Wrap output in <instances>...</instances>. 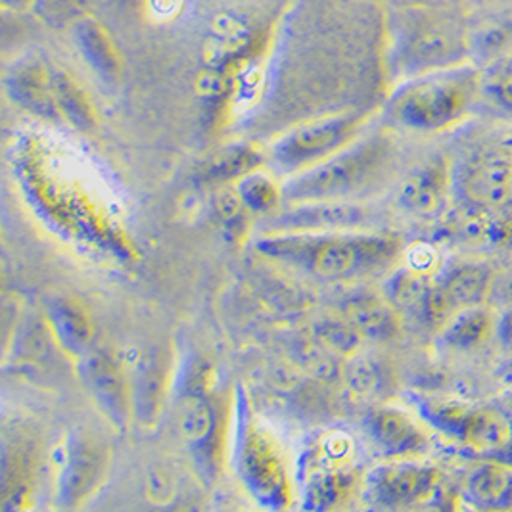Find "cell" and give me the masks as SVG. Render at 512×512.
Segmentation results:
<instances>
[{
	"label": "cell",
	"mask_w": 512,
	"mask_h": 512,
	"mask_svg": "<svg viewBox=\"0 0 512 512\" xmlns=\"http://www.w3.org/2000/svg\"><path fill=\"white\" fill-rule=\"evenodd\" d=\"M254 246L269 261L325 282H359L390 275L407 250L399 234L363 229L263 233Z\"/></svg>",
	"instance_id": "obj_1"
},
{
	"label": "cell",
	"mask_w": 512,
	"mask_h": 512,
	"mask_svg": "<svg viewBox=\"0 0 512 512\" xmlns=\"http://www.w3.org/2000/svg\"><path fill=\"white\" fill-rule=\"evenodd\" d=\"M399 173V146L390 133L353 140L323 163L286 179L282 202H351L359 204L390 187Z\"/></svg>",
	"instance_id": "obj_2"
},
{
	"label": "cell",
	"mask_w": 512,
	"mask_h": 512,
	"mask_svg": "<svg viewBox=\"0 0 512 512\" xmlns=\"http://www.w3.org/2000/svg\"><path fill=\"white\" fill-rule=\"evenodd\" d=\"M482 89L484 70L474 64L417 75L399 81L386 100L384 119L407 133H445L465 123L480 106Z\"/></svg>",
	"instance_id": "obj_3"
},
{
	"label": "cell",
	"mask_w": 512,
	"mask_h": 512,
	"mask_svg": "<svg viewBox=\"0 0 512 512\" xmlns=\"http://www.w3.org/2000/svg\"><path fill=\"white\" fill-rule=\"evenodd\" d=\"M465 64H472L470 29L459 16L413 8L397 18L388 48V71L394 79L405 81Z\"/></svg>",
	"instance_id": "obj_4"
},
{
	"label": "cell",
	"mask_w": 512,
	"mask_h": 512,
	"mask_svg": "<svg viewBox=\"0 0 512 512\" xmlns=\"http://www.w3.org/2000/svg\"><path fill=\"white\" fill-rule=\"evenodd\" d=\"M420 417L480 461L512 459V415L493 405H468L442 397H413Z\"/></svg>",
	"instance_id": "obj_5"
},
{
	"label": "cell",
	"mask_w": 512,
	"mask_h": 512,
	"mask_svg": "<svg viewBox=\"0 0 512 512\" xmlns=\"http://www.w3.org/2000/svg\"><path fill=\"white\" fill-rule=\"evenodd\" d=\"M234 470L259 507L282 511L290 505L292 486L279 445L257 424L246 397H238L234 424Z\"/></svg>",
	"instance_id": "obj_6"
},
{
	"label": "cell",
	"mask_w": 512,
	"mask_h": 512,
	"mask_svg": "<svg viewBox=\"0 0 512 512\" xmlns=\"http://www.w3.org/2000/svg\"><path fill=\"white\" fill-rule=\"evenodd\" d=\"M365 123L367 116L357 112L311 119L275 140L267 150V163L280 177H296L359 139Z\"/></svg>",
	"instance_id": "obj_7"
},
{
	"label": "cell",
	"mask_w": 512,
	"mask_h": 512,
	"mask_svg": "<svg viewBox=\"0 0 512 512\" xmlns=\"http://www.w3.org/2000/svg\"><path fill=\"white\" fill-rule=\"evenodd\" d=\"M453 200L482 215L512 206V150L478 148L453 162Z\"/></svg>",
	"instance_id": "obj_8"
},
{
	"label": "cell",
	"mask_w": 512,
	"mask_h": 512,
	"mask_svg": "<svg viewBox=\"0 0 512 512\" xmlns=\"http://www.w3.org/2000/svg\"><path fill=\"white\" fill-rule=\"evenodd\" d=\"M442 470L420 459H392L363 480V497L374 509H411L430 503L442 489Z\"/></svg>",
	"instance_id": "obj_9"
},
{
	"label": "cell",
	"mask_w": 512,
	"mask_h": 512,
	"mask_svg": "<svg viewBox=\"0 0 512 512\" xmlns=\"http://www.w3.org/2000/svg\"><path fill=\"white\" fill-rule=\"evenodd\" d=\"M110 470V447L89 432H75L58 449L56 501L77 509L104 484Z\"/></svg>",
	"instance_id": "obj_10"
},
{
	"label": "cell",
	"mask_w": 512,
	"mask_h": 512,
	"mask_svg": "<svg viewBox=\"0 0 512 512\" xmlns=\"http://www.w3.org/2000/svg\"><path fill=\"white\" fill-rule=\"evenodd\" d=\"M493 286L495 275L484 263L461 261L442 267L420 305V317L426 325L440 332L457 313L488 302Z\"/></svg>",
	"instance_id": "obj_11"
},
{
	"label": "cell",
	"mask_w": 512,
	"mask_h": 512,
	"mask_svg": "<svg viewBox=\"0 0 512 512\" xmlns=\"http://www.w3.org/2000/svg\"><path fill=\"white\" fill-rule=\"evenodd\" d=\"M177 424L196 465L217 476L225 453L227 413L219 397L206 392L187 394L179 405Z\"/></svg>",
	"instance_id": "obj_12"
},
{
	"label": "cell",
	"mask_w": 512,
	"mask_h": 512,
	"mask_svg": "<svg viewBox=\"0 0 512 512\" xmlns=\"http://www.w3.org/2000/svg\"><path fill=\"white\" fill-rule=\"evenodd\" d=\"M79 363V376L89 396L96 403L98 411L110 420V424L125 432L135 419L131 376L110 351L91 350L85 353Z\"/></svg>",
	"instance_id": "obj_13"
},
{
	"label": "cell",
	"mask_w": 512,
	"mask_h": 512,
	"mask_svg": "<svg viewBox=\"0 0 512 512\" xmlns=\"http://www.w3.org/2000/svg\"><path fill=\"white\" fill-rule=\"evenodd\" d=\"M365 432L384 461L420 459L432 445L419 420L394 405L373 409L365 417Z\"/></svg>",
	"instance_id": "obj_14"
},
{
	"label": "cell",
	"mask_w": 512,
	"mask_h": 512,
	"mask_svg": "<svg viewBox=\"0 0 512 512\" xmlns=\"http://www.w3.org/2000/svg\"><path fill=\"white\" fill-rule=\"evenodd\" d=\"M365 211L351 202H303L292 204L267 219L263 233H319L353 231L365 227Z\"/></svg>",
	"instance_id": "obj_15"
},
{
	"label": "cell",
	"mask_w": 512,
	"mask_h": 512,
	"mask_svg": "<svg viewBox=\"0 0 512 512\" xmlns=\"http://www.w3.org/2000/svg\"><path fill=\"white\" fill-rule=\"evenodd\" d=\"M54 71L41 56L27 54L6 71L4 89L27 114L45 121H62L54 94Z\"/></svg>",
	"instance_id": "obj_16"
},
{
	"label": "cell",
	"mask_w": 512,
	"mask_h": 512,
	"mask_svg": "<svg viewBox=\"0 0 512 512\" xmlns=\"http://www.w3.org/2000/svg\"><path fill=\"white\" fill-rule=\"evenodd\" d=\"M453 200V162L432 158L409 171L397 188L396 204L417 217H434Z\"/></svg>",
	"instance_id": "obj_17"
},
{
	"label": "cell",
	"mask_w": 512,
	"mask_h": 512,
	"mask_svg": "<svg viewBox=\"0 0 512 512\" xmlns=\"http://www.w3.org/2000/svg\"><path fill=\"white\" fill-rule=\"evenodd\" d=\"M45 323L52 340L73 359L93 350V317L81 300L73 296L50 298L45 303Z\"/></svg>",
	"instance_id": "obj_18"
},
{
	"label": "cell",
	"mask_w": 512,
	"mask_h": 512,
	"mask_svg": "<svg viewBox=\"0 0 512 512\" xmlns=\"http://www.w3.org/2000/svg\"><path fill=\"white\" fill-rule=\"evenodd\" d=\"M37 466V443L22 428L4 434L2 440V509H22Z\"/></svg>",
	"instance_id": "obj_19"
},
{
	"label": "cell",
	"mask_w": 512,
	"mask_h": 512,
	"mask_svg": "<svg viewBox=\"0 0 512 512\" xmlns=\"http://www.w3.org/2000/svg\"><path fill=\"white\" fill-rule=\"evenodd\" d=\"M169 371L167 355L162 350L156 348L140 355L135 373L131 376L135 419H140L144 424H154L160 419Z\"/></svg>",
	"instance_id": "obj_20"
},
{
	"label": "cell",
	"mask_w": 512,
	"mask_h": 512,
	"mask_svg": "<svg viewBox=\"0 0 512 512\" xmlns=\"http://www.w3.org/2000/svg\"><path fill=\"white\" fill-rule=\"evenodd\" d=\"M463 499L480 511H512V465L480 461L466 474Z\"/></svg>",
	"instance_id": "obj_21"
},
{
	"label": "cell",
	"mask_w": 512,
	"mask_h": 512,
	"mask_svg": "<svg viewBox=\"0 0 512 512\" xmlns=\"http://www.w3.org/2000/svg\"><path fill=\"white\" fill-rule=\"evenodd\" d=\"M70 31L75 48L81 52L89 68L102 81L116 83L123 70V58L106 27L91 14H85L71 25Z\"/></svg>",
	"instance_id": "obj_22"
},
{
	"label": "cell",
	"mask_w": 512,
	"mask_h": 512,
	"mask_svg": "<svg viewBox=\"0 0 512 512\" xmlns=\"http://www.w3.org/2000/svg\"><path fill=\"white\" fill-rule=\"evenodd\" d=\"M512 56V6L493 8L488 20L470 29V58L480 70H493Z\"/></svg>",
	"instance_id": "obj_23"
},
{
	"label": "cell",
	"mask_w": 512,
	"mask_h": 512,
	"mask_svg": "<svg viewBox=\"0 0 512 512\" xmlns=\"http://www.w3.org/2000/svg\"><path fill=\"white\" fill-rule=\"evenodd\" d=\"M495 326L497 313H493L486 303L468 307L445 323L438 332V342L445 350L472 353L495 340Z\"/></svg>",
	"instance_id": "obj_24"
},
{
	"label": "cell",
	"mask_w": 512,
	"mask_h": 512,
	"mask_svg": "<svg viewBox=\"0 0 512 512\" xmlns=\"http://www.w3.org/2000/svg\"><path fill=\"white\" fill-rule=\"evenodd\" d=\"M267 163V152H261L254 144L238 142L217 150L200 169V181L206 185L238 183L242 177L257 171Z\"/></svg>",
	"instance_id": "obj_25"
},
{
	"label": "cell",
	"mask_w": 512,
	"mask_h": 512,
	"mask_svg": "<svg viewBox=\"0 0 512 512\" xmlns=\"http://www.w3.org/2000/svg\"><path fill=\"white\" fill-rule=\"evenodd\" d=\"M54 94L64 123L83 133L93 131L96 127L93 100L71 73L64 70L54 71Z\"/></svg>",
	"instance_id": "obj_26"
},
{
	"label": "cell",
	"mask_w": 512,
	"mask_h": 512,
	"mask_svg": "<svg viewBox=\"0 0 512 512\" xmlns=\"http://www.w3.org/2000/svg\"><path fill=\"white\" fill-rule=\"evenodd\" d=\"M357 476L350 468H319L311 470L305 482V507L313 511H326L338 507L350 497Z\"/></svg>",
	"instance_id": "obj_27"
},
{
	"label": "cell",
	"mask_w": 512,
	"mask_h": 512,
	"mask_svg": "<svg viewBox=\"0 0 512 512\" xmlns=\"http://www.w3.org/2000/svg\"><path fill=\"white\" fill-rule=\"evenodd\" d=\"M348 319L363 338H390L397 332V309L386 296L365 294L348 305Z\"/></svg>",
	"instance_id": "obj_28"
},
{
	"label": "cell",
	"mask_w": 512,
	"mask_h": 512,
	"mask_svg": "<svg viewBox=\"0 0 512 512\" xmlns=\"http://www.w3.org/2000/svg\"><path fill=\"white\" fill-rule=\"evenodd\" d=\"M436 277L420 273L407 263H399L388 275L384 284V296L396 309H415L419 311L424 298L428 296Z\"/></svg>",
	"instance_id": "obj_29"
},
{
	"label": "cell",
	"mask_w": 512,
	"mask_h": 512,
	"mask_svg": "<svg viewBox=\"0 0 512 512\" xmlns=\"http://www.w3.org/2000/svg\"><path fill=\"white\" fill-rule=\"evenodd\" d=\"M342 374L351 392L359 396L380 394L382 386H386V380H388L384 365L376 357L359 355V353H353L346 359Z\"/></svg>",
	"instance_id": "obj_30"
},
{
	"label": "cell",
	"mask_w": 512,
	"mask_h": 512,
	"mask_svg": "<svg viewBox=\"0 0 512 512\" xmlns=\"http://www.w3.org/2000/svg\"><path fill=\"white\" fill-rule=\"evenodd\" d=\"M236 194L244 208L256 213L275 210L282 202V187H279L271 175L263 171H252L236 183Z\"/></svg>",
	"instance_id": "obj_31"
},
{
	"label": "cell",
	"mask_w": 512,
	"mask_h": 512,
	"mask_svg": "<svg viewBox=\"0 0 512 512\" xmlns=\"http://www.w3.org/2000/svg\"><path fill=\"white\" fill-rule=\"evenodd\" d=\"M486 104L493 116L512 123V73L489 71V77H484V89L480 104Z\"/></svg>",
	"instance_id": "obj_32"
},
{
	"label": "cell",
	"mask_w": 512,
	"mask_h": 512,
	"mask_svg": "<svg viewBox=\"0 0 512 512\" xmlns=\"http://www.w3.org/2000/svg\"><path fill=\"white\" fill-rule=\"evenodd\" d=\"M35 14L54 29L71 27L87 14V0H37Z\"/></svg>",
	"instance_id": "obj_33"
},
{
	"label": "cell",
	"mask_w": 512,
	"mask_h": 512,
	"mask_svg": "<svg viewBox=\"0 0 512 512\" xmlns=\"http://www.w3.org/2000/svg\"><path fill=\"white\" fill-rule=\"evenodd\" d=\"M495 340L505 348L512 351V302L497 315V326H495Z\"/></svg>",
	"instance_id": "obj_34"
},
{
	"label": "cell",
	"mask_w": 512,
	"mask_h": 512,
	"mask_svg": "<svg viewBox=\"0 0 512 512\" xmlns=\"http://www.w3.org/2000/svg\"><path fill=\"white\" fill-rule=\"evenodd\" d=\"M0 6H2L4 12L29 14V12H35L37 0H0Z\"/></svg>",
	"instance_id": "obj_35"
},
{
	"label": "cell",
	"mask_w": 512,
	"mask_h": 512,
	"mask_svg": "<svg viewBox=\"0 0 512 512\" xmlns=\"http://www.w3.org/2000/svg\"><path fill=\"white\" fill-rule=\"evenodd\" d=\"M489 8H505V6H512V0H484Z\"/></svg>",
	"instance_id": "obj_36"
},
{
	"label": "cell",
	"mask_w": 512,
	"mask_h": 512,
	"mask_svg": "<svg viewBox=\"0 0 512 512\" xmlns=\"http://www.w3.org/2000/svg\"><path fill=\"white\" fill-rule=\"evenodd\" d=\"M488 71H503V73H512V56L509 60H505L503 64H499L497 68H493V70Z\"/></svg>",
	"instance_id": "obj_37"
},
{
	"label": "cell",
	"mask_w": 512,
	"mask_h": 512,
	"mask_svg": "<svg viewBox=\"0 0 512 512\" xmlns=\"http://www.w3.org/2000/svg\"><path fill=\"white\" fill-rule=\"evenodd\" d=\"M96 2H100V4H104V6H123V4H129L131 0H96Z\"/></svg>",
	"instance_id": "obj_38"
}]
</instances>
